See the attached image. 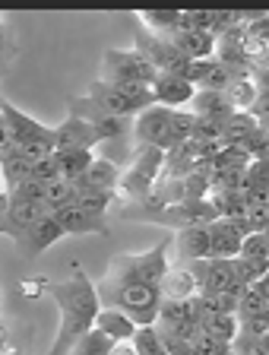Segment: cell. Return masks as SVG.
<instances>
[{"label":"cell","instance_id":"cell-20","mask_svg":"<svg viewBox=\"0 0 269 355\" xmlns=\"http://www.w3.org/2000/svg\"><path fill=\"white\" fill-rule=\"evenodd\" d=\"M51 209L45 203H23V200H10V216H7V225H3V235H10L13 241L26 235V232L35 225L41 216H48Z\"/></svg>","mask_w":269,"mask_h":355},{"label":"cell","instance_id":"cell-34","mask_svg":"<svg viewBox=\"0 0 269 355\" xmlns=\"http://www.w3.org/2000/svg\"><path fill=\"white\" fill-rule=\"evenodd\" d=\"M234 266V279L241 286H257L263 276L269 273V260H254V257H234L232 260Z\"/></svg>","mask_w":269,"mask_h":355},{"label":"cell","instance_id":"cell-12","mask_svg":"<svg viewBox=\"0 0 269 355\" xmlns=\"http://www.w3.org/2000/svg\"><path fill=\"white\" fill-rule=\"evenodd\" d=\"M70 114H76V118H82V121H89V124L95 127V133L102 137V143H105V140H118V137H124V133L133 130V121L105 114L102 108H95V105H92L89 96H86V98H73V102H70Z\"/></svg>","mask_w":269,"mask_h":355},{"label":"cell","instance_id":"cell-42","mask_svg":"<svg viewBox=\"0 0 269 355\" xmlns=\"http://www.w3.org/2000/svg\"><path fill=\"white\" fill-rule=\"evenodd\" d=\"M7 216H10V193L3 191L0 193V232H3V225H7Z\"/></svg>","mask_w":269,"mask_h":355},{"label":"cell","instance_id":"cell-1","mask_svg":"<svg viewBox=\"0 0 269 355\" xmlns=\"http://www.w3.org/2000/svg\"><path fill=\"white\" fill-rule=\"evenodd\" d=\"M45 295H51L60 311L57 336H54L51 349H48L45 355H70L76 343L95 327V314L102 311L98 288L80 266H73V276H70V279L48 282Z\"/></svg>","mask_w":269,"mask_h":355},{"label":"cell","instance_id":"cell-45","mask_svg":"<svg viewBox=\"0 0 269 355\" xmlns=\"http://www.w3.org/2000/svg\"><path fill=\"white\" fill-rule=\"evenodd\" d=\"M0 355H23V352H0Z\"/></svg>","mask_w":269,"mask_h":355},{"label":"cell","instance_id":"cell-40","mask_svg":"<svg viewBox=\"0 0 269 355\" xmlns=\"http://www.w3.org/2000/svg\"><path fill=\"white\" fill-rule=\"evenodd\" d=\"M32 178H35V181H41V184L57 181L60 171H57V159H54V153L45 155V159H35V162H32Z\"/></svg>","mask_w":269,"mask_h":355},{"label":"cell","instance_id":"cell-11","mask_svg":"<svg viewBox=\"0 0 269 355\" xmlns=\"http://www.w3.org/2000/svg\"><path fill=\"white\" fill-rule=\"evenodd\" d=\"M250 235L244 216L241 219H216L210 222V257L216 260H234L241 254V241Z\"/></svg>","mask_w":269,"mask_h":355},{"label":"cell","instance_id":"cell-14","mask_svg":"<svg viewBox=\"0 0 269 355\" xmlns=\"http://www.w3.org/2000/svg\"><path fill=\"white\" fill-rule=\"evenodd\" d=\"M102 143V137L95 133V127L89 121L67 114V121L60 127H54V149H95Z\"/></svg>","mask_w":269,"mask_h":355},{"label":"cell","instance_id":"cell-8","mask_svg":"<svg viewBox=\"0 0 269 355\" xmlns=\"http://www.w3.org/2000/svg\"><path fill=\"white\" fill-rule=\"evenodd\" d=\"M136 51L149 60L158 73L184 76V73H187V67H190V58H184V54H180L171 42H168V38L152 35V32H146L142 26L136 29Z\"/></svg>","mask_w":269,"mask_h":355},{"label":"cell","instance_id":"cell-23","mask_svg":"<svg viewBox=\"0 0 269 355\" xmlns=\"http://www.w3.org/2000/svg\"><path fill=\"white\" fill-rule=\"evenodd\" d=\"M120 175L124 171L118 168V165L111 162V159H95V162L89 165V171L80 178V181H73L76 187H92V191H118L120 184Z\"/></svg>","mask_w":269,"mask_h":355},{"label":"cell","instance_id":"cell-22","mask_svg":"<svg viewBox=\"0 0 269 355\" xmlns=\"http://www.w3.org/2000/svg\"><path fill=\"white\" fill-rule=\"evenodd\" d=\"M0 171H3V181H7V191H13L26 178H32V159L23 149H16L13 143H7V146H0Z\"/></svg>","mask_w":269,"mask_h":355},{"label":"cell","instance_id":"cell-4","mask_svg":"<svg viewBox=\"0 0 269 355\" xmlns=\"http://www.w3.org/2000/svg\"><path fill=\"white\" fill-rule=\"evenodd\" d=\"M102 308H118L124 311L136 327L156 324L158 308H162V288L152 282H127V286H114V288H98Z\"/></svg>","mask_w":269,"mask_h":355},{"label":"cell","instance_id":"cell-6","mask_svg":"<svg viewBox=\"0 0 269 355\" xmlns=\"http://www.w3.org/2000/svg\"><path fill=\"white\" fill-rule=\"evenodd\" d=\"M165 149L158 146H136V159L124 175H120L118 191L130 200V203H142L149 200L156 184L162 181V165H165Z\"/></svg>","mask_w":269,"mask_h":355},{"label":"cell","instance_id":"cell-25","mask_svg":"<svg viewBox=\"0 0 269 355\" xmlns=\"http://www.w3.org/2000/svg\"><path fill=\"white\" fill-rule=\"evenodd\" d=\"M158 288H162V298H171V302H187V298H194L196 292H200L194 273H190L184 263L174 266V270H168Z\"/></svg>","mask_w":269,"mask_h":355},{"label":"cell","instance_id":"cell-2","mask_svg":"<svg viewBox=\"0 0 269 355\" xmlns=\"http://www.w3.org/2000/svg\"><path fill=\"white\" fill-rule=\"evenodd\" d=\"M168 248H171V238H165L162 244H156V248L146 254H120V257H114L105 279L98 282L95 288H114V286H127V282H152V286H162L165 273L171 270V266H168Z\"/></svg>","mask_w":269,"mask_h":355},{"label":"cell","instance_id":"cell-3","mask_svg":"<svg viewBox=\"0 0 269 355\" xmlns=\"http://www.w3.org/2000/svg\"><path fill=\"white\" fill-rule=\"evenodd\" d=\"M124 219L136 222H152V225H165V229H190V225H210L219 219L216 207L210 200H180V203H168V207H149V203H133L124 209Z\"/></svg>","mask_w":269,"mask_h":355},{"label":"cell","instance_id":"cell-39","mask_svg":"<svg viewBox=\"0 0 269 355\" xmlns=\"http://www.w3.org/2000/svg\"><path fill=\"white\" fill-rule=\"evenodd\" d=\"M7 193H10V200H23V203H45V184L35 181V178H26L23 184H16Z\"/></svg>","mask_w":269,"mask_h":355},{"label":"cell","instance_id":"cell-31","mask_svg":"<svg viewBox=\"0 0 269 355\" xmlns=\"http://www.w3.org/2000/svg\"><path fill=\"white\" fill-rule=\"evenodd\" d=\"M260 96V89H257L254 76H247V80H232V86L225 89V98L232 102L234 111H250Z\"/></svg>","mask_w":269,"mask_h":355},{"label":"cell","instance_id":"cell-19","mask_svg":"<svg viewBox=\"0 0 269 355\" xmlns=\"http://www.w3.org/2000/svg\"><path fill=\"white\" fill-rule=\"evenodd\" d=\"M168 42L178 48L184 58L190 60H210L216 58V38L210 35V32L203 29H190V26H180V29H174L171 35H165Z\"/></svg>","mask_w":269,"mask_h":355},{"label":"cell","instance_id":"cell-7","mask_svg":"<svg viewBox=\"0 0 269 355\" xmlns=\"http://www.w3.org/2000/svg\"><path fill=\"white\" fill-rule=\"evenodd\" d=\"M102 83H142V86H152L158 80V70L142 58L140 51H105L102 54Z\"/></svg>","mask_w":269,"mask_h":355},{"label":"cell","instance_id":"cell-41","mask_svg":"<svg viewBox=\"0 0 269 355\" xmlns=\"http://www.w3.org/2000/svg\"><path fill=\"white\" fill-rule=\"evenodd\" d=\"M232 352V343H222V340H212L206 333H200L194 340V355H228Z\"/></svg>","mask_w":269,"mask_h":355},{"label":"cell","instance_id":"cell-13","mask_svg":"<svg viewBox=\"0 0 269 355\" xmlns=\"http://www.w3.org/2000/svg\"><path fill=\"white\" fill-rule=\"evenodd\" d=\"M89 98H92V105H95V108H102L105 114H111V118H127V121H133L136 114H142V111H146L142 105H136L133 98L124 96L118 86H108V83H102V80L92 83Z\"/></svg>","mask_w":269,"mask_h":355},{"label":"cell","instance_id":"cell-30","mask_svg":"<svg viewBox=\"0 0 269 355\" xmlns=\"http://www.w3.org/2000/svg\"><path fill=\"white\" fill-rule=\"evenodd\" d=\"M130 346H133V355H168V346H165L162 333H158L156 324L136 327Z\"/></svg>","mask_w":269,"mask_h":355},{"label":"cell","instance_id":"cell-46","mask_svg":"<svg viewBox=\"0 0 269 355\" xmlns=\"http://www.w3.org/2000/svg\"><path fill=\"white\" fill-rule=\"evenodd\" d=\"M0 193H3V191H0Z\"/></svg>","mask_w":269,"mask_h":355},{"label":"cell","instance_id":"cell-5","mask_svg":"<svg viewBox=\"0 0 269 355\" xmlns=\"http://www.w3.org/2000/svg\"><path fill=\"white\" fill-rule=\"evenodd\" d=\"M0 118H3L10 143L16 149H23L32 162L54 153V127H45L41 121L29 118L26 111H19L16 105L3 102V98H0Z\"/></svg>","mask_w":269,"mask_h":355},{"label":"cell","instance_id":"cell-17","mask_svg":"<svg viewBox=\"0 0 269 355\" xmlns=\"http://www.w3.org/2000/svg\"><path fill=\"white\" fill-rule=\"evenodd\" d=\"M196 89L190 86L184 76H174V73H158V80L152 83V98H156V105H162V108H187L190 102H194Z\"/></svg>","mask_w":269,"mask_h":355},{"label":"cell","instance_id":"cell-24","mask_svg":"<svg viewBox=\"0 0 269 355\" xmlns=\"http://www.w3.org/2000/svg\"><path fill=\"white\" fill-rule=\"evenodd\" d=\"M95 330H102L105 336H111L114 343H130L136 333V324L118 308H102L95 314Z\"/></svg>","mask_w":269,"mask_h":355},{"label":"cell","instance_id":"cell-16","mask_svg":"<svg viewBox=\"0 0 269 355\" xmlns=\"http://www.w3.org/2000/svg\"><path fill=\"white\" fill-rule=\"evenodd\" d=\"M184 80H187L194 89L225 92V89L232 86L234 76L228 73V67H225L222 60L210 58V60H190V67H187V73H184Z\"/></svg>","mask_w":269,"mask_h":355},{"label":"cell","instance_id":"cell-27","mask_svg":"<svg viewBox=\"0 0 269 355\" xmlns=\"http://www.w3.org/2000/svg\"><path fill=\"white\" fill-rule=\"evenodd\" d=\"M54 159H57L60 178H67V181H80L89 171V165L95 162V155L89 149H54Z\"/></svg>","mask_w":269,"mask_h":355},{"label":"cell","instance_id":"cell-36","mask_svg":"<svg viewBox=\"0 0 269 355\" xmlns=\"http://www.w3.org/2000/svg\"><path fill=\"white\" fill-rule=\"evenodd\" d=\"M114 193L111 191H92V187H76V207L92 209V213H108Z\"/></svg>","mask_w":269,"mask_h":355},{"label":"cell","instance_id":"cell-28","mask_svg":"<svg viewBox=\"0 0 269 355\" xmlns=\"http://www.w3.org/2000/svg\"><path fill=\"white\" fill-rule=\"evenodd\" d=\"M238 330H241L238 314H219V311H212V314H203L200 318V333H206V336H212V340L234 343Z\"/></svg>","mask_w":269,"mask_h":355},{"label":"cell","instance_id":"cell-21","mask_svg":"<svg viewBox=\"0 0 269 355\" xmlns=\"http://www.w3.org/2000/svg\"><path fill=\"white\" fill-rule=\"evenodd\" d=\"M171 244L178 248V254H180L184 263L206 260L210 257V225H190V229H180Z\"/></svg>","mask_w":269,"mask_h":355},{"label":"cell","instance_id":"cell-29","mask_svg":"<svg viewBox=\"0 0 269 355\" xmlns=\"http://www.w3.org/2000/svg\"><path fill=\"white\" fill-rule=\"evenodd\" d=\"M142 29L152 35H171L174 29H180V10H142L140 13Z\"/></svg>","mask_w":269,"mask_h":355},{"label":"cell","instance_id":"cell-18","mask_svg":"<svg viewBox=\"0 0 269 355\" xmlns=\"http://www.w3.org/2000/svg\"><path fill=\"white\" fill-rule=\"evenodd\" d=\"M57 222L64 225L67 235H108V219L102 213H92V209H82L76 203L57 209Z\"/></svg>","mask_w":269,"mask_h":355},{"label":"cell","instance_id":"cell-15","mask_svg":"<svg viewBox=\"0 0 269 355\" xmlns=\"http://www.w3.org/2000/svg\"><path fill=\"white\" fill-rule=\"evenodd\" d=\"M64 235H67V232H64V225L57 222V216L48 213V216H41V219H38L16 244L23 248L26 257H38V254H45L51 244H57Z\"/></svg>","mask_w":269,"mask_h":355},{"label":"cell","instance_id":"cell-44","mask_svg":"<svg viewBox=\"0 0 269 355\" xmlns=\"http://www.w3.org/2000/svg\"><path fill=\"white\" fill-rule=\"evenodd\" d=\"M254 288H257V292H260V295H263V298H266V302H269V273H266V276H263V279H260V282H257V286H254Z\"/></svg>","mask_w":269,"mask_h":355},{"label":"cell","instance_id":"cell-26","mask_svg":"<svg viewBox=\"0 0 269 355\" xmlns=\"http://www.w3.org/2000/svg\"><path fill=\"white\" fill-rule=\"evenodd\" d=\"M187 108L194 111L196 118H222V121H228L234 114V108H232V102L225 98V92H210V89H196L194 102H190Z\"/></svg>","mask_w":269,"mask_h":355},{"label":"cell","instance_id":"cell-35","mask_svg":"<svg viewBox=\"0 0 269 355\" xmlns=\"http://www.w3.org/2000/svg\"><path fill=\"white\" fill-rule=\"evenodd\" d=\"M194 127H196L194 111H187V108L171 111V149H178L187 140H194Z\"/></svg>","mask_w":269,"mask_h":355},{"label":"cell","instance_id":"cell-10","mask_svg":"<svg viewBox=\"0 0 269 355\" xmlns=\"http://www.w3.org/2000/svg\"><path fill=\"white\" fill-rule=\"evenodd\" d=\"M194 273L196 279V295H210V292H225L232 286H241L234 279V266L232 260H216V257H206V260H194V263H184Z\"/></svg>","mask_w":269,"mask_h":355},{"label":"cell","instance_id":"cell-33","mask_svg":"<svg viewBox=\"0 0 269 355\" xmlns=\"http://www.w3.org/2000/svg\"><path fill=\"white\" fill-rule=\"evenodd\" d=\"M114 346H118V343H114L111 336H105L102 330L92 327V330L73 346V352L70 355H114Z\"/></svg>","mask_w":269,"mask_h":355},{"label":"cell","instance_id":"cell-38","mask_svg":"<svg viewBox=\"0 0 269 355\" xmlns=\"http://www.w3.org/2000/svg\"><path fill=\"white\" fill-rule=\"evenodd\" d=\"M238 257H254V260H269V238L263 232H250L241 241V254Z\"/></svg>","mask_w":269,"mask_h":355},{"label":"cell","instance_id":"cell-9","mask_svg":"<svg viewBox=\"0 0 269 355\" xmlns=\"http://www.w3.org/2000/svg\"><path fill=\"white\" fill-rule=\"evenodd\" d=\"M133 137H136V146H158L165 153H171V108L152 105L142 114H136Z\"/></svg>","mask_w":269,"mask_h":355},{"label":"cell","instance_id":"cell-43","mask_svg":"<svg viewBox=\"0 0 269 355\" xmlns=\"http://www.w3.org/2000/svg\"><path fill=\"white\" fill-rule=\"evenodd\" d=\"M10 58V42H7V29H3V19H0V60Z\"/></svg>","mask_w":269,"mask_h":355},{"label":"cell","instance_id":"cell-37","mask_svg":"<svg viewBox=\"0 0 269 355\" xmlns=\"http://www.w3.org/2000/svg\"><path fill=\"white\" fill-rule=\"evenodd\" d=\"M266 311H269V302L260 295V292H257L254 286H247L234 314H238V320H250V318H260V314H266Z\"/></svg>","mask_w":269,"mask_h":355},{"label":"cell","instance_id":"cell-32","mask_svg":"<svg viewBox=\"0 0 269 355\" xmlns=\"http://www.w3.org/2000/svg\"><path fill=\"white\" fill-rule=\"evenodd\" d=\"M70 203H76V184H73V181H67V178H57V181L45 184V207L51 209V213L70 207Z\"/></svg>","mask_w":269,"mask_h":355}]
</instances>
